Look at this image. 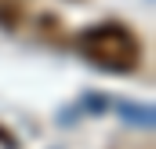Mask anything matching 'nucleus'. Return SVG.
I'll list each match as a JSON object with an SVG mask.
<instances>
[{"label":"nucleus","instance_id":"nucleus-1","mask_svg":"<svg viewBox=\"0 0 156 149\" xmlns=\"http://www.w3.org/2000/svg\"><path fill=\"white\" fill-rule=\"evenodd\" d=\"M80 55L105 73H134L142 66V40L123 22H98L80 33Z\"/></svg>","mask_w":156,"mask_h":149}]
</instances>
